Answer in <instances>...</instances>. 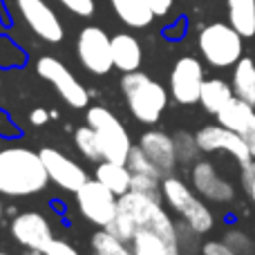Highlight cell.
<instances>
[{
  "mask_svg": "<svg viewBox=\"0 0 255 255\" xmlns=\"http://www.w3.org/2000/svg\"><path fill=\"white\" fill-rule=\"evenodd\" d=\"M197 143L202 148V152H224L231 154L240 166L251 161V152H249L247 141L242 139V134H238L231 128L215 124V126H204L197 132Z\"/></svg>",
  "mask_w": 255,
  "mask_h": 255,
  "instance_id": "obj_11",
  "label": "cell"
},
{
  "mask_svg": "<svg viewBox=\"0 0 255 255\" xmlns=\"http://www.w3.org/2000/svg\"><path fill=\"white\" fill-rule=\"evenodd\" d=\"M16 4L22 20L38 38H43L45 43H61L65 31L54 9L45 0H16Z\"/></svg>",
  "mask_w": 255,
  "mask_h": 255,
  "instance_id": "obj_13",
  "label": "cell"
},
{
  "mask_svg": "<svg viewBox=\"0 0 255 255\" xmlns=\"http://www.w3.org/2000/svg\"><path fill=\"white\" fill-rule=\"evenodd\" d=\"M172 141H175V152L179 163H195L199 159L202 148L197 143V134H190L186 130H177L172 134Z\"/></svg>",
  "mask_w": 255,
  "mask_h": 255,
  "instance_id": "obj_26",
  "label": "cell"
},
{
  "mask_svg": "<svg viewBox=\"0 0 255 255\" xmlns=\"http://www.w3.org/2000/svg\"><path fill=\"white\" fill-rule=\"evenodd\" d=\"M85 124L92 126L94 130H97L103 159H108V161H117V163L128 161V154H130V150H132L130 134H128L124 124H121L108 108H103V106L88 108Z\"/></svg>",
  "mask_w": 255,
  "mask_h": 255,
  "instance_id": "obj_5",
  "label": "cell"
},
{
  "mask_svg": "<svg viewBox=\"0 0 255 255\" xmlns=\"http://www.w3.org/2000/svg\"><path fill=\"white\" fill-rule=\"evenodd\" d=\"M36 72H38L47 83H52L54 88H56V92L61 94V99L70 108L81 110V108L88 106V101H90L88 90L81 85V81L76 79V76L72 74L58 58H54V56L38 58V63H36Z\"/></svg>",
  "mask_w": 255,
  "mask_h": 255,
  "instance_id": "obj_9",
  "label": "cell"
},
{
  "mask_svg": "<svg viewBox=\"0 0 255 255\" xmlns=\"http://www.w3.org/2000/svg\"><path fill=\"white\" fill-rule=\"evenodd\" d=\"M112 61L115 67L126 72H134L141 67L143 61V49H141L139 40L132 34H117L112 36Z\"/></svg>",
  "mask_w": 255,
  "mask_h": 255,
  "instance_id": "obj_18",
  "label": "cell"
},
{
  "mask_svg": "<svg viewBox=\"0 0 255 255\" xmlns=\"http://www.w3.org/2000/svg\"><path fill=\"white\" fill-rule=\"evenodd\" d=\"M58 2H61L67 11L76 13V16L88 18L94 13V0H58Z\"/></svg>",
  "mask_w": 255,
  "mask_h": 255,
  "instance_id": "obj_32",
  "label": "cell"
},
{
  "mask_svg": "<svg viewBox=\"0 0 255 255\" xmlns=\"http://www.w3.org/2000/svg\"><path fill=\"white\" fill-rule=\"evenodd\" d=\"M235 99L233 85H229L222 79H206L202 85V94H199V103L206 112L211 115H220L226 106Z\"/></svg>",
  "mask_w": 255,
  "mask_h": 255,
  "instance_id": "obj_21",
  "label": "cell"
},
{
  "mask_svg": "<svg viewBox=\"0 0 255 255\" xmlns=\"http://www.w3.org/2000/svg\"><path fill=\"white\" fill-rule=\"evenodd\" d=\"M40 157H43V163L49 172V179H52L58 188L76 193V190L88 181V175H85L83 168H81L74 159L58 152L56 148H43L40 150Z\"/></svg>",
  "mask_w": 255,
  "mask_h": 255,
  "instance_id": "obj_15",
  "label": "cell"
},
{
  "mask_svg": "<svg viewBox=\"0 0 255 255\" xmlns=\"http://www.w3.org/2000/svg\"><path fill=\"white\" fill-rule=\"evenodd\" d=\"M2 217H4V204H2V199H0V224H2Z\"/></svg>",
  "mask_w": 255,
  "mask_h": 255,
  "instance_id": "obj_37",
  "label": "cell"
},
{
  "mask_svg": "<svg viewBox=\"0 0 255 255\" xmlns=\"http://www.w3.org/2000/svg\"><path fill=\"white\" fill-rule=\"evenodd\" d=\"M217 117V124L231 128L238 134H242V139L247 141L249 152L255 159V106L242 101V99L235 97L224 110L220 112Z\"/></svg>",
  "mask_w": 255,
  "mask_h": 255,
  "instance_id": "obj_16",
  "label": "cell"
},
{
  "mask_svg": "<svg viewBox=\"0 0 255 255\" xmlns=\"http://www.w3.org/2000/svg\"><path fill=\"white\" fill-rule=\"evenodd\" d=\"M130 190H136V193H143V195H150L154 199H161V179H154V177H148V175H134L132 172V186Z\"/></svg>",
  "mask_w": 255,
  "mask_h": 255,
  "instance_id": "obj_29",
  "label": "cell"
},
{
  "mask_svg": "<svg viewBox=\"0 0 255 255\" xmlns=\"http://www.w3.org/2000/svg\"><path fill=\"white\" fill-rule=\"evenodd\" d=\"M202 255H240L238 251L229 247L224 240H215V242H204L202 244Z\"/></svg>",
  "mask_w": 255,
  "mask_h": 255,
  "instance_id": "obj_33",
  "label": "cell"
},
{
  "mask_svg": "<svg viewBox=\"0 0 255 255\" xmlns=\"http://www.w3.org/2000/svg\"><path fill=\"white\" fill-rule=\"evenodd\" d=\"M49 172L40 152L27 148L0 150V195L29 197L47 188Z\"/></svg>",
  "mask_w": 255,
  "mask_h": 255,
  "instance_id": "obj_1",
  "label": "cell"
},
{
  "mask_svg": "<svg viewBox=\"0 0 255 255\" xmlns=\"http://www.w3.org/2000/svg\"><path fill=\"white\" fill-rule=\"evenodd\" d=\"M92 251L94 255H134L132 247L126 244V240L117 238L108 229H99L92 235Z\"/></svg>",
  "mask_w": 255,
  "mask_h": 255,
  "instance_id": "obj_24",
  "label": "cell"
},
{
  "mask_svg": "<svg viewBox=\"0 0 255 255\" xmlns=\"http://www.w3.org/2000/svg\"><path fill=\"white\" fill-rule=\"evenodd\" d=\"M197 47L213 67H231L242 58V36L224 22H213L199 31Z\"/></svg>",
  "mask_w": 255,
  "mask_h": 255,
  "instance_id": "obj_6",
  "label": "cell"
},
{
  "mask_svg": "<svg viewBox=\"0 0 255 255\" xmlns=\"http://www.w3.org/2000/svg\"><path fill=\"white\" fill-rule=\"evenodd\" d=\"M121 92L126 94L132 117L141 124H157L168 106V90L139 70L126 72L121 79Z\"/></svg>",
  "mask_w": 255,
  "mask_h": 255,
  "instance_id": "obj_2",
  "label": "cell"
},
{
  "mask_svg": "<svg viewBox=\"0 0 255 255\" xmlns=\"http://www.w3.org/2000/svg\"><path fill=\"white\" fill-rule=\"evenodd\" d=\"M161 195L163 202L181 217L188 226H193L199 235L208 233L215 226V215L204 204L202 195L197 197V190H190V186L179 177L166 175L161 179Z\"/></svg>",
  "mask_w": 255,
  "mask_h": 255,
  "instance_id": "obj_4",
  "label": "cell"
},
{
  "mask_svg": "<svg viewBox=\"0 0 255 255\" xmlns=\"http://www.w3.org/2000/svg\"><path fill=\"white\" fill-rule=\"evenodd\" d=\"M0 255H9V253H4V251H0Z\"/></svg>",
  "mask_w": 255,
  "mask_h": 255,
  "instance_id": "obj_38",
  "label": "cell"
},
{
  "mask_svg": "<svg viewBox=\"0 0 255 255\" xmlns=\"http://www.w3.org/2000/svg\"><path fill=\"white\" fill-rule=\"evenodd\" d=\"M110 4L115 9L117 18L132 29H143L157 16L148 0H110Z\"/></svg>",
  "mask_w": 255,
  "mask_h": 255,
  "instance_id": "obj_19",
  "label": "cell"
},
{
  "mask_svg": "<svg viewBox=\"0 0 255 255\" xmlns=\"http://www.w3.org/2000/svg\"><path fill=\"white\" fill-rule=\"evenodd\" d=\"M224 242L229 244L233 251H238L240 255H251L253 253V242H251V238H249L244 231H238V229L226 231Z\"/></svg>",
  "mask_w": 255,
  "mask_h": 255,
  "instance_id": "obj_30",
  "label": "cell"
},
{
  "mask_svg": "<svg viewBox=\"0 0 255 255\" xmlns=\"http://www.w3.org/2000/svg\"><path fill=\"white\" fill-rule=\"evenodd\" d=\"M43 255H81V253L70 242H65V240H54Z\"/></svg>",
  "mask_w": 255,
  "mask_h": 255,
  "instance_id": "obj_34",
  "label": "cell"
},
{
  "mask_svg": "<svg viewBox=\"0 0 255 255\" xmlns=\"http://www.w3.org/2000/svg\"><path fill=\"white\" fill-rule=\"evenodd\" d=\"M229 25L242 38L255 36V0H226Z\"/></svg>",
  "mask_w": 255,
  "mask_h": 255,
  "instance_id": "obj_23",
  "label": "cell"
},
{
  "mask_svg": "<svg viewBox=\"0 0 255 255\" xmlns=\"http://www.w3.org/2000/svg\"><path fill=\"white\" fill-rule=\"evenodd\" d=\"M94 175H97V179L101 181L103 186H108L117 197L126 195L132 186V170L128 168V163H117V161L103 159V161H99Z\"/></svg>",
  "mask_w": 255,
  "mask_h": 255,
  "instance_id": "obj_20",
  "label": "cell"
},
{
  "mask_svg": "<svg viewBox=\"0 0 255 255\" xmlns=\"http://www.w3.org/2000/svg\"><path fill=\"white\" fill-rule=\"evenodd\" d=\"M76 54L79 61L90 74L103 76L115 67L112 61V38L101 27H85L81 29L76 40Z\"/></svg>",
  "mask_w": 255,
  "mask_h": 255,
  "instance_id": "obj_8",
  "label": "cell"
},
{
  "mask_svg": "<svg viewBox=\"0 0 255 255\" xmlns=\"http://www.w3.org/2000/svg\"><path fill=\"white\" fill-rule=\"evenodd\" d=\"M190 181L197 195L213 204H231L235 199V186L217 172L211 161H195L190 170Z\"/></svg>",
  "mask_w": 255,
  "mask_h": 255,
  "instance_id": "obj_14",
  "label": "cell"
},
{
  "mask_svg": "<svg viewBox=\"0 0 255 255\" xmlns=\"http://www.w3.org/2000/svg\"><path fill=\"white\" fill-rule=\"evenodd\" d=\"M110 233H115L117 238H121V240H126V242H130L132 240V235H134V231H136V222L132 220L130 215H128L126 211H121V208H117V215L112 217V222L106 226Z\"/></svg>",
  "mask_w": 255,
  "mask_h": 255,
  "instance_id": "obj_28",
  "label": "cell"
},
{
  "mask_svg": "<svg viewBox=\"0 0 255 255\" xmlns=\"http://www.w3.org/2000/svg\"><path fill=\"white\" fill-rule=\"evenodd\" d=\"M240 181H242V188H244V193H247L249 202H251V206L255 211V159H251L249 163H244L242 166Z\"/></svg>",
  "mask_w": 255,
  "mask_h": 255,
  "instance_id": "obj_31",
  "label": "cell"
},
{
  "mask_svg": "<svg viewBox=\"0 0 255 255\" xmlns=\"http://www.w3.org/2000/svg\"><path fill=\"white\" fill-rule=\"evenodd\" d=\"M128 168H130L134 175H148V177H154V179H163V172L150 161V157L143 152L141 145H132L130 154H128Z\"/></svg>",
  "mask_w": 255,
  "mask_h": 255,
  "instance_id": "obj_27",
  "label": "cell"
},
{
  "mask_svg": "<svg viewBox=\"0 0 255 255\" xmlns=\"http://www.w3.org/2000/svg\"><path fill=\"white\" fill-rule=\"evenodd\" d=\"M74 195H76L79 213L88 222L97 224L99 229H106V226L112 222V217L117 215L119 197H117L108 186H103L97 177H94V179H88Z\"/></svg>",
  "mask_w": 255,
  "mask_h": 255,
  "instance_id": "obj_7",
  "label": "cell"
},
{
  "mask_svg": "<svg viewBox=\"0 0 255 255\" xmlns=\"http://www.w3.org/2000/svg\"><path fill=\"white\" fill-rule=\"evenodd\" d=\"M139 145L143 148V152L150 157V161L166 175H172L177 161V152H175V141H172V134H166V132L159 130H150L143 132L139 139Z\"/></svg>",
  "mask_w": 255,
  "mask_h": 255,
  "instance_id": "obj_17",
  "label": "cell"
},
{
  "mask_svg": "<svg viewBox=\"0 0 255 255\" xmlns=\"http://www.w3.org/2000/svg\"><path fill=\"white\" fill-rule=\"evenodd\" d=\"M204 81L202 63L195 56H181L170 72V97L181 106L199 103Z\"/></svg>",
  "mask_w": 255,
  "mask_h": 255,
  "instance_id": "obj_10",
  "label": "cell"
},
{
  "mask_svg": "<svg viewBox=\"0 0 255 255\" xmlns=\"http://www.w3.org/2000/svg\"><path fill=\"white\" fill-rule=\"evenodd\" d=\"M148 2H150V7H152V11L157 13V16H166L172 7V0H148Z\"/></svg>",
  "mask_w": 255,
  "mask_h": 255,
  "instance_id": "obj_36",
  "label": "cell"
},
{
  "mask_svg": "<svg viewBox=\"0 0 255 255\" xmlns=\"http://www.w3.org/2000/svg\"><path fill=\"white\" fill-rule=\"evenodd\" d=\"M130 247L134 255H184L179 247L177 224L163 211L161 204L143 224L136 226Z\"/></svg>",
  "mask_w": 255,
  "mask_h": 255,
  "instance_id": "obj_3",
  "label": "cell"
},
{
  "mask_svg": "<svg viewBox=\"0 0 255 255\" xmlns=\"http://www.w3.org/2000/svg\"><path fill=\"white\" fill-rule=\"evenodd\" d=\"M9 229H11V235L18 244H22L25 249H31L36 253H45L49 244L56 240L47 217L36 211L18 213Z\"/></svg>",
  "mask_w": 255,
  "mask_h": 255,
  "instance_id": "obj_12",
  "label": "cell"
},
{
  "mask_svg": "<svg viewBox=\"0 0 255 255\" xmlns=\"http://www.w3.org/2000/svg\"><path fill=\"white\" fill-rule=\"evenodd\" d=\"M74 143L79 148V152L83 154L85 159L90 161H103V152H101V143H99V136H97V130L92 126H79L74 132Z\"/></svg>",
  "mask_w": 255,
  "mask_h": 255,
  "instance_id": "obj_25",
  "label": "cell"
},
{
  "mask_svg": "<svg viewBox=\"0 0 255 255\" xmlns=\"http://www.w3.org/2000/svg\"><path fill=\"white\" fill-rule=\"evenodd\" d=\"M231 85H233L235 97L255 106V61L253 58L242 56L235 63Z\"/></svg>",
  "mask_w": 255,
  "mask_h": 255,
  "instance_id": "obj_22",
  "label": "cell"
},
{
  "mask_svg": "<svg viewBox=\"0 0 255 255\" xmlns=\"http://www.w3.org/2000/svg\"><path fill=\"white\" fill-rule=\"evenodd\" d=\"M49 119H52V112H47L45 108H34V110L29 112L31 126H45Z\"/></svg>",
  "mask_w": 255,
  "mask_h": 255,
  "instance_id": "obj_35",
  "label": "cell"
}]
</instances>
